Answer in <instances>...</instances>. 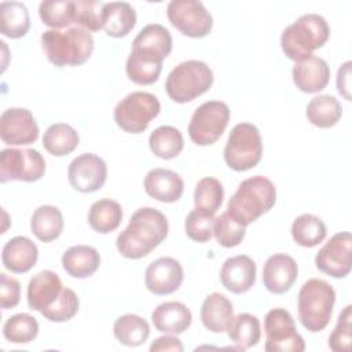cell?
<instances>
[{"label": "cell", "mask_w": 352, "mask_h": 352, "mask_svg": "<svg viewBox=\"0 0 352 352\" xmlns=\"http://www.w3.org/2000/svg\"><path fill=\"white\" fill-rule=\"evenodd\" d=\"M78 307L80 300L77 294L72 289L63 287L55 302L51 304L48 308L43 309L40 314L50 322H66L77 314Z\"/></svg>", "instance_id": "42"}, {"label": "cell", "mask_w": 352, "mask_h": 352, "mask_svg": "<svg viewBox=\"0 0 352 352\" xmlns=\"http://www.w3.org/2000/svg\"><path fill=\"white\" fill-rule=\"evenodd\" d=\"M4 338L12 344H28L38 334V323L29 314H15L3 326Z\"/></svg>", "instance_id": "38"}, {"label": "cell", "mask_w": 352, "mask_h": 352, "mask_svg": "<svg viewBox=\"0 0 352 352\" xmlns=\"http://www.w3.org/2000/svg\"><path fill=\"white\" fill-rule=\"evenodd\" d=\"M74 1L72 0H48L38 6V15L44 25L52 29H62L74 23Z\"/></svg>", "instance_id": "37"}, {"label": "cell", "mask_w": 352, "mask_h": 352, "mask_svg": "<svg viewBox=\"0 0 352 352\" xmlns=\"http://www.w3.org/2000/svg\"><path fill=\"white\" fill-rule=\"evenodd\" d=\"M292 76L300 91L305 94H316L327 87L330 67L323 58L309 55L294 63Z\"/></svg>", "instance_id": "19"}, {"label": "cell", "mask_w": 352, "mask_h": 352, "mask_svg": "<svg viewBox=\"0 0 352 352\" xmlns=\"http://www.w3.org/2000/svg\"><path fill=\"white\" fill-rule=\"evenodd\" d=\"M41 48L47 59L58 66H80L85 63L94 52L92 34L78 26L65 32L51 29L41 34Z\"/></svg>", "instance_id": "3"}, {"label": "cell", "mask_w": 352, "mask_h": 352, "mask_svg": "<svg viewBox=\"0 0 352 352\" xmlns=\"http://www.w3.org/2000/svg\"><path fill=\"white\" fill-rule=\"evenodd\" d=\"M80 143L77 131L66 122H55L47 128L43 136L44 148L55 157H65L76 150Z\"/></svg>", "instance_id": "30"}, {"label": "cell", "mask_w": 352, "mask_h": 352, "mask_svg": "<svg viewBox=\"0 0 352 352\" xmlns=\"http://www.w3.org/2000/svg\"><path fill=\"white\" fill-rule=\"evenodd\" d=\"M30 228L41 242H52L63 231V216L58 208L41 205L32 214Z\"/></svg>", "instance_id": "28"}, {"label": "cell", "mask_w": 352, "mask_h": 352, "mask_svg": "<svg viewBox=\"0 0 352 352\" xmlns=\"http://www.w3.org/2000/svg\"><path fill=\"white\" fill-rule=\"evenodd\" d=\"M184 349L182 341L175 336H162L153 341L150 345L151 352L157 351H173V352H182Z\"/></svg>", "instance_id": "47"}, {"label": "cell", "mask_w": 352, "mask_h": 352, "mask_svg": "<svg viewBox=\"0 0 352 352\" xmlns=\"http://www.w3.org/2000/svg\"><path fill=\"white\" fill-rule=\"evenodd\" d=\"M213 72L202 60L190 59L175 66L165 81L168 96L176 103H187L209 91Z\"/></svg>", "instance_id": "6"}, {"label": "cell", "mask_w": 352, "mask_h": 352, "mask_svg": "<svg viewBox=\"0 0 352 352\" xmlns=\"http://www.w3.org/2000/svg\"><path fill=\"white\" fill-rule=\"evenodd\" d=\"M148 146L151 153L158 158L172 160L182 153L184 139L177 128L172 125H161L151 132Z\"/></svg>", "instance_id": "34"}, {"label": "cell", "mask_w": 352, "mask_h": 352, "mask_svg": "<svg viewBox=\"0 0 352 352\" xmlns=\"http://www.w3.org/2000/svg\"><path fill=\"white\" fill-rule=\"evenodd\" d=\"M227 334L228 338L241 349H249L257 345L261 338L260 320L252 314H239L232 319Z\"/></svg>", "instance_id": "36"}, {"label": "cell", "mask_w": 352, "mask_h": 352, "mask_svg": "<svg viewBox=\"0 0 352 352\" xmlns=\"http://www.w3.org/2000/svg\"><path fill=\"white\" fill-rule=\"evenodd\" d=\"M168 230V219L162 212L150 206L140 208L131 216L126 228L118 234L117 250L125 258H142L166 238Z\"/></svg>", "instance_id": "1"}, {"label": "cell", "mask_w": 352, "mask_h": 352, "mask_svg": "<svg viewBox=\"0 0 352 352\" xmlns=\"http://www.w3.org/2000/svg\"><path fill=\"white\" fill-rule=\"evenodd\" d=\"M214 216L209 212L194 209L191 210L184 221V230L190 239L204 243L208 242L213 235Z\"/></svg>", "instance_id": "43"}, {"label": "cell", "mask_w": 352, "mask_h": 352, "mask_svg": "<svg viewBox=\"0 0 352 352\" xmlns=\"http://www.w3.org/2000/svg\"><path fill=\"white\" fill-rule=\"evenodd\" d=\"M352 305H346L338 315L337 324L329 337V348L334 352H346L351 346Z\"/></svg>", "instance_id": "44"}, {"label": "cell", "mask_w": 352, "mask_h": 352, "mask_svg": "<svg viewBox=\"0 0 352 352\" xmlns=\"http://www.w3.org/2000/svg\"><path fill=\"white\" fill-rule=\"evenodd\" d=\"M100 265L99 252L88 245L69 248L62 256L63 270L73 278L84 279L94 275Z\"/></svg>", "instance_id": "26"}, {"label": "cell", "mask_w": 352, "mask_h": 352, "mask_svg": "<svg viewBox=\"0 0 352 352\" xmlns=\"http://www.w3.org/2000/svg\"><path fill=\"white\" fill-rule=\"evenodd\" d=\"M246 227L234 220L227 210L220 216L214 217L213 221V235L217 243L223 248L238 246L245 238Z\"/></svg>", "instance_id": "40"}, {"label": "cell", "mask_w": 352, "mask_h": 352, "mask_svg": "<svg viewBox=\"0 0 352 352\" xmlns=\"http://www.w3.org/2000/svg\"><path fill=\"white\" fill-rule=\"evenodd\" d=\"M161 111L158 98L150 92L128 94L114 107L116 124L128 133H142Z\"/></svg>", "instance_id": "8"}, {"label": "cell", "mask_w": 352, "mask_h": 352, "mask_svg": "<svg viewBox=\"0 0 352 352\" xmlns=\"http://www.w3.org/2000/svg\"><path fill=\"white\" fill-rule=\"evenodd\" d=\"M234 319L231 301L220 293H210L202 302L201 320L206 330L212 333H224Z\"/></svg>", "instance_id": "25"}, {"label": "cell", "mask_w": 352, "mask_h": 352, "mask_svg": "<svg viewBox=\"0 0 352 352\" xmlns=\"http://www.w3.org/2000/svg\"><path fill=\"white\" fill-rule=\"evenodd\" d=\"M263 157L260 131L250 122L236 124L224 147V161L232 170L245 172L254 168Z\"/></svg>", "instance_id": "7"}, {"label": "cell", "mask_w": 352, "mask_h": 352, "mask_svg": "<svg viewBox=\"0 0 352 352\" xmlns=\"http://www.w3.org/2000/svg\"><path fill=\"white\" fill-rule=\"evenodd\" d=\"M330 36L327 21L319 14H304L280 34L283 54L292 60H300L326 44Z\"/></svg>", "instance_id": "4"}, {"label": "cell", "mask_w": 352, "mask_h": 352, "mask_svg": "<svg viewBox=\"0 0 352 352\" xmlns=\"http://www.w3.org/2000/svg\"><path fill=\"white\" fill-rule=\"evenodd\" d=\"M143 186L144 191L151 198L165 204L176 202L184 191V182L182 176L164 168H154L147 172Z\"/></svg>", "instance_id": "21"}, {"label": "cell", "mask_w": 352, "mask_h": 352, "mask_svg": "<svg viewBox=\"0 0 352 352\" xmlns=\"http://www.w3.org/2000/svg\"><path fill=\"white\" fill-rule=\"evenodd\" d=\"M327 230L323 220L315 214L304 213L294 219L292 236L294 242L304 248H314L326 238Z\"/></svg>", "instance_id": "35"}, {"label": "cell", "mask_w": 352, "mask_h": 352, "mask_svg": "<svg viewBox=\"0 0 352 352\" xmlns=\"http://www.w3.org/2000/svg\"><path fill=\"white\" fill-rule=\"evenodd\" d=\"M230 121V107L221 100L202 103L191 116L188 136L198 146H209L217 142Z\"/></svg>", "instance_id": "9"}, {"label": "cell", "mask_w": 352, "mask_h": 352, "mask_svg": "<svg viewBox=\"0 0 352 352\" xmlns=\"http://www.w3.org/2000/svg\"><path fill=\"white\" fill-rule=\"evenodd\" d=\"M70 186L80 192H95L100 190L107 179V165L99 155L84 153L76 157L67 169Z\"/></svg>", "instance_id": "15"}, {"label": "cell", "mask_w": 352, "mask_h": 352, "mask_svg": "<svg viewBox=\"0 0 352 352\" xmlns=\"http://www.w3.org/2000/svg\"><path fill=\"white\" fill-rule=\"evenodd\" d=\"M305 114L312 125L318 128H330L340 121L342 106L331 95H319L309 100Z\"/></svg>", "instance_id": "32"}, {"label": "cell", "mask_w": 352, "mask_h": 352, "mask_svg": "<svg viewBox=\"0 0 352 352\" xmlns=\"http://www.w3.org/2000/svg\"><path fill=\"white\" fill-rule=\"evenodd\" d=\"M45 161L34 148H4L0 153V182H37L44 176Z\"/></svg>", "instance_id": "10"}, {"label": "cell", "mask_w": 352, "mask_h": 352, "mask_svg": "<svg viewBox=\"0 0 352 352\" xmlns=\"http://www.w3.org/2000/svg\"><path fill=\"white\" fill-rule=\"evenodd\" d=\"M351 66H352L351 60H346L345 63H342L341 67L337 72V80H336L338 94L342 95L346 100H351V94H349V89H351Z\"/></svg>", "instance_id": "46"}, {"label": "cell", "mask_w": 352, "mask_h": 352, "mask_svg": "<svg viewBox=\"0 0 352 352\" xmlns=\"http://www.w3.org/2000/svg\"><path fill=\"white\" fill-rule=\"evenodd\" d=\"M151 322L158 331L182 334L190 327L192 315L186 304L180 301H165L153 311Z\"/></svg>", "instance_id": "24"}, {"label": "cell", "mask_w": 352, "mask_h": 352, "mask_svg": "<svg viewBox=\"0 0 352 352\" xmlns=\"http://www.w3.org/2000/svg\"><path fill=\"white\" fill-rule=\"evenodd\" d=\"M113 333L118 342L126 346H139L148 338L150 326L142 316L135 314H125L116 319Z\"/></svg>", "instance_id": "33"}, {"label": "cell", "mask_w": 352, "mask_h": 352, "mask_svg": "<svg viewBox=\"0 0 352 352\" xmlns=\"http://www.w3.org/2000/svg\"><path fill=\"white\" fill-rule=\"evenodd\" d=\"M103 6L99 0H76L74 23L88 32L103 29Z\"/></svg>", "instance_id": "41"}, {"label": "cell", "mask_w": 352, "mask_h": 352, "mask_svg": "<svg viewBox=\"0 0 352 352\" xmlns=\"http://www.w3.org/2000/svg\"><path fill=\"white\" fill-rule=\"evenodd\" d=\"M224 198V190L221 183L216 177H202L194 190L195 209H201L214 214L221 206Z\"/></svg>", "instance_id": "39"}, {"label": "cell", "mask_w": 352, "mask_h": 352, "mask_svg": "<svg viewBox=\"0 0 352 352\" xmlns=\"http://www.w3.org/2000/svg\"><path fill=\"white\" fill-rule=\"evenodd\" d=\"M256 263L246 254H238L227 258L220 270L221 285L234 294H242L250 290L256 282Z\"/></svg>", "instance_id": "20"}, {"label": "cell", "mask_w": 352, "mask_h": 352, "mask_svg": "<svg viewBox=\"0 0 352 352\" xmlns=\"http://www.w3.org/2000/svg\"><path fill=\"white\" fill-rule=\"evenodd\" d=\"M136 25V11L126 1H110L103 6V29L110 37H124Z\"/></svg>", "instance_id": "27"}, {"label": "cell", "mask_w": 352, "mask_h": 352, "mask_svg": "<svg viewBox=\"0 0 352 352\" xmlns=\"http://www.w3.org/2000/svg\"><path fill=\"white\" fill-rule=\"evenodd\" d=\"M336 290L323 279H308L297 296L300 323L311 333L326 329L331 319Z\"/></svg>", "instance_id": "5"}, {"label": "cell", "mask_w": 352, "mask_h": 352, "mask_svg": "<svg viewBox=\"0 0 352 352\" xmlns=\"http://www.w3.org/2000/svg\"><path fill=\"white\" fill-rule=\"evenodd\" d=\"M298 275L296 260L285 253H276L267 258L263 268V283L272 294H283L292 289Z\"/></svg>", "instance_id": "18"}, {"label": "cell", "mask_w": 352, "mask_h": 352, "mask_svg": "<svg viewBox=\"0 0 352 352\" xmlns=\"http://www.w3.org/2000/svg\"><path fill=\"white\" fill-rule=\"evenodd\" d=\"M30 29L28 7L19 1H3L0 4V30L8 38H21Z\"/></svg>", "instance_id": "29"}, {"label": "cell", "mask_w": 352, "mask_h": 352, "mask_svg": "<svg viewBox=\"0 0 352 352\" xmlns=\"http://www.w3.org/2000/svg\"><path fill=\"white\" fill-rule=\"evenodd\" d=\"M184 278L182 264L173 257H160L148 264L144 272V285L157 296L175 293Z\"/></svg>", "instance_id": "17"}, {"label": "cell", "mask_w": 352, "mask_h": 352, "mask_svg": "<svg viewBox=\"0 0 352 352\" xmlns=\"http://www.w3.org/2000/svg\"><path fill=\"white\" fill-rule=\"evenodd\" d=\"M62 290L63 286L58 274L50 270L40 271L29 280L26 292L28 305L30 309L41 312L55 302Z\"/></svg>", "instance_id": "22"}, {"label": "cell", "mask_w": 352, "mask_h": 352, "mask_svg": "<svg viewBox=\"0 0 352 352\" xmlns=\"http://www.w3.org/2000/svg\"><path fill=\"white\" fill-rule=\"evenodd\" d=\"M351 245V232L342 231L334 234L316 253V268L333 278H345L352 268Z\"/></svg>", "instance_id": "13"}, {"label": "cell", "mask_w": 352, "mask_h": 352, "mask_svg": "<svg viewBox=\"0 0 352 352\" xmlns=\"http://www.w3.org/2000/svg\"><path fill=\"white\" fill-rule=\"evenodd\" d=\"M0 138L8 146L32 144L38 138V125L23 107H10L0 117Z\"/></svg>", "instance_id": "16"}, {"label": "cell", "mask_w": 352, "mask_h": 352, "mask_svg": "<svg viewBox=\"0 0 352 352\" xmlns=\"http://www.w3.org/2000/svg\"><path fill=\"white\" fill-rule=\"evenodd\" d=\"M172 51V36L169 30L160 23L146 25L133 38L131 56L138 60L162 65V60Z\"/></svg>", "instance_id": "14"}, {"label": "cell", "mask_w": 352, "mask_h": 352, "mask_svg": "<svg viewBox=\"0 0 352 352\" xmlns=\"http://www.w3.org/2000/svg\"><path fill=\"white\" fill-rule=\"evenodd\" d=\"M275 202V184L268 177L257 175L239 183L227 204V213L246 227L272 209Z\"/></svg>", "instance_id": "2"}, {"label": "cell", "mask_w": 352, "mask_h": 352, "mask_svg": "<svg viewBox=\"0 0 352 352\" xmlns=\"http://www.w3.org/2000/svg\"><path fill=\"white\" fill-rule=\"evenodd\" d=\"M166 15L173 28L192 38L208 36L213 26L210 12L198 0H172L166 7Z\"/></svg>", "instance_id": "12"}, {"label": "cell", "mask_w": 352, "mask_h": 352, "mask_svg": "<svg viewBox=\"0 0 352 352\" xmlns=\"http://www.w3.org/2000/svg\"><path fill=\"white\" fill-rule=\"evenodd\" d=\"M1 286H0V305L3 309L14 308L19 304L21 300V285L15 278L8 276L7 274H0Z\"/></svg>", "instance_id": "45"}, {"label": "cell", "mask_w": 352, "mask_h": 352, "mask_svg": "<svg viewBox=\"0 0 352 352\" xmlns=\"http://www.w3.org/2000/svg\"><path fill=\"white\" fill-rule=\"evenodd\" d=\"M38 258V249L28 236L18 235L6 242L1 250V261L4 267L14 274H25L30 271Z\"/></svg>", "instance_id": "23"}, {"label": "cell", "mask_w": 352, "mask_h": 352, "mask_svg": "<svg viewBox=\"0 0 352 352\" xmlns=\"http://www.w3.org/2000/svg\"><path fill=\"white\" fill-rule=\"evenodd\" d=\"M265 345L268 352H302L304 338L297 333L293 316L283 308H274L267 312L264 319Z\"/></svg>", "instance_id": "11"}, {"label": "cell", "mask_w": 352, "mask_h": 352, "mask_svg": "<svg viewBox=\"0 0 352 352\" xmlns=\"http://www.w3.org/2000/svg\"><path fill=\"white\" fill-rule=\"evenodd\" d=\"M122 220L121 205L109 198L95 201L88 213V224L99 234H109L118 228Z\"/></svg>", "instance_id": "31"}]
</instances>
